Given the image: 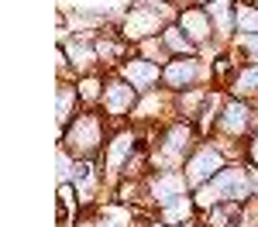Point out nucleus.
Wrapping results in <instances>:
<instances>
[{"instance_id": "nucleus-14", "label": "nucleus", "mask_w": 258, "mask_h": 227, "mask_svg": "<svg viewBox=\"0 0 258 227\" xmlns=\"http://www.w3.org/2000/svg\"><path fill=\"white\" fill-rule=\"evenodd\" d=\"M193 213V203L186 200V196H176L172 203H165V210H162V220L165 224H176V220H186Z\"/></svg>"}, {"instance_id": "nucleus-1", "label": "nucleus", "mask_w": 258, "mask_h": 227, "mask_svg": "<svg viewBox=\"0 0 258 227\" xmlns=\"http://www.w3.org/2000/svg\"><path fill=\"white\" fill-rule=\"evenodd\" d=\"M251 193V176L241 169H220L210 183L200 186L197 203L200 206H217V203H241Z\"/></svg>"}, {"instance_id": "nucleus-4", "label": "nucleus", "mask_w": 258, "mask_h": 227, "mask_svg": "<svg viewBox=\"0 0 258 227\" xmlns=\"http://www.w3.org/2000/svg\"><path fill=\"white\" fill-rule=\"evenodd\" d=\"M131 103H135V86L124 80V83H110L107 90H103V107H107V114H127L131 110Z\"/></svg>"}, {"instance_id": "nucleus-2", "label": "nucleus", "mask_w": 258, "mask_h": 227, "mask_svg": "<svg viewBox=\"0 0 258 227\" xmlns=\"http://www.w3.org/2000/svg\"><path fill=\"white\" fill-rule=\"evenodd\" d=\"M100 144V121L93 114L76 117V124L66 131V148H76V155H90Z\"/></svg>"}, {"instance_id": "nucleus-19", "label": "nucleus", "mask_w": 258, "mask_h": 227, "mask_svg": "<svg viewBox=\"0 0 258 227\" xmlns=\"http://www.w3.org/2000/svg\"><path fill=\"white\" fill-rule=\"evenodd\" d=\"M66 52L73 55V62H76V65H86V62H90V48H86V45H76V41H69V45H66Z\"/></svg>"}, {"instance_id": "nucleus-21", "label": "nucleus", "mask_w": 258, "mask_h": 227, "mask_svg": "<svg viewBox=\"0 0 258 227\" xmlns=\"http://www.w3.org/2000/svg\"><path fill=\"white\" fill-rule=\"evenodd\" d=\"M97 86H100L97 80H83L80 83V97H83V100H97V93H100Z\"/></svg>"}, {"instance_id": "nucleus-8", "label": "nucleus", "mask_w": 258, "mask_h": 227, "mask_svg": "<svg viewBox=\"0 0 258 227\" xmlns=\"http://www.w3.org/2000/svg\"><path fill=\"white\" fill-rule=\"evenodd\" d=\"M165 83L169 86H189V83L197 80V62L193 59H176L172 65H165Z\"/></svg>"}, {"instance_id": "nucleus-25", "label": "nucleus", "mask_w": 258, "mask_h": 227, "mask_svg": "<svg viewBox=\"0 0 258 227\" xmlns=\"http://www.w3.org/2000/svg\"><path fill=\"white\" fill-rule=\"evenodd\" d=\"M97 227H114V224H97Z\"/></svg>"}, {"instance_id": "nucleus-24", "label": "nucleus", "mask_w": 258, "mask_h": 227, "mask_svg": "<svg viewBox=\"0 0 258 227\" xmlns=\"http://www.w3.org/2000/svg\"><path fill=\"white\" fill-rule=\"evenodd\" d=\"M251 162L258 165V138H255V141H251Z\"/></svg>"}, {"instance_id": "nucleus-26", "label": "nucleus", "mask_w": 258, "mask_h": 227, "mask_svg": "<svg viewBox=\"0 0 258 227\" xmlns=\"http://www.w3.org/2000/svg\"><path fill=\"white\" fill-rule=\"evenodd\" d=\"M182 227H193V224H182Z\"/></svg>"}, {"instance_id": "nucleus-5", "label": "nucleus", "mask_w": 258, "mask_h": 227, "mask_svg": "<svg viewBox=\"0 0 258 227\" xmlns=\"http://www.w3.org/2000/svg\"><path fill=\"white\" fill-rule=\"evenodd\" d=\"M189 127L186 124H179V127H172L169 134H165V141H162V152H159V162L162 165H176V159L189 148Z\"/></svg>"}, {"instance_id": "nucleus-9", "label": "nucleus", "mask_w": 258, "mask_h": 227, "mask_svg": "<svg viewBox=\"0 0 258 227\" xmlns=\"http://www.w3.org/2000/svg\"><path fill=\"white\" fill-rule=\"evenodd\" d=\"M220 127L227 134H241L248 127V107L244 103H227L224 107V117H220Z\"/></svg>"}, {"instance_id": "nucleus-11", "label": "nucleus", "mask_w": 258, "mask_h": 227, "mask_svg": "<svg viewBox=\"0 0 258 227\" xmlns=\"http://www.w3.org/2000/svg\"><path fill=\"white\" fill-rule=\"evenodd\" d=\"M207 18L220 28V35H231V0H210L207 4Z\"/></svg>"}, {"instance_id": "nucleus-13", "label": "nucleus", "mask_w": 258, "mask_h": 227, "mask_svg": "<svg viewBox=\"0 0 258 227\" xmlns=\"http://www.w3.org/2000/svg\"><path fill=\"white\" fill-rule=\"evenodd\" d=\"M234 21H238V28L244 35H258V11L251 4H238L234 7Z\"/></svg>"}, {"instance_id": "nucleus-6", "label": "nucleus", "mask_w": 258, "mask_h": 227, "mask_svg": "<svg viewBox=\"0 0 258 227\" xmlns=\"http://www.w3.org/2000/svg\"><path fill=\"white\" fill-rule=\"evenodd\" d=\"M124 80L131 83V86H138V90H145V86H152V83L159 80V65H155V62L131 59L124 65Z\"/></svg>"}, {"instance_id": "nucleus-20", "label": "nucleus", "mask_w": 258, "mask_h": 227, "mask_svg": "<svg viewBox=\"0 0 258 227\" xmlns=\"http://www.w3.org/2000/svg\"><path fill=\"white\" fill-rule=\"evenodd\" d=\"M241 48L251 62H258V35H241Z\"/></svg>"}, {"instance_id": "nucleus-18", "label": "nucleus", "mask_w": 258, "mask_h": 227, "mask_svg": "<svg viewBox=\"0 0 258 227\" xmlns=\"http://www.w3.org/2000/svg\"><path fill=\"white\" fill-rule=\"evenodd\" d=\"M69 107H73V90H69V86H62V90H59V121L62 124L69 121Z\"/></svg>"}, {"instance_id": "nucleus-12", "label": "nucleus", "mask_w": 258, "mask_h": 227, "mask_svg": "<svg viewBox=\"0 0 258 227\" xmlns=\"http://www.w3.org/2000/svg\"><path fill=\"white\" fill-rule=\"evenodd\" d=\"M182 28L189 31V38H193V41H203V38H207V31H210V24H207V11H186V14H182Z\"/></svg>"}, {"instance_id": "nucleus-15", "label": "nucleus", "mask_w": 258, "mask_h": 227, "mask_svg": "<svg viewBox=\"0 0 258 227\" xmlns=\"http://www.w3.org/2000/svg\"><path fill=\"white\" fill-rule=\"evenodd\" d=\"M234 93H238V97H258V65L238 72V80H234Z\"/></svg>"}, {"instance_id": "nucleus-10", "label": "nucleus", "mask_w": 258, "mask_h": 227, "mask_svg": "<svg viewBox=\"0 0 258 227\" xmlns=\"http://www.w3.org/2000/svg\"><path fill=\"white\" fill-rule=\"evenodd\" d=\"M182 193H186V179H182V176H162L159 183H155V196H159L162 203L176 200Z\"/></svg>"}, {"instance_id": "nucleus-3", "label": "nucleus", "mask_w": 258, "mask_h": 227, "mask_svg": "<svg viewBox=\"0 0 258 227\" xmlns=\"http://www.w3.org/2000/svg\"><path fill=\"white\" fill-rule=\"evenodd\" d=\"M220 169H224L220 152H214V148H203V152H197V155H193V162L186 165V179H189L193 186H203V183H210Z\"/></svg>"}, {"instance_id": "nucleus-7", "label": "nucleus", "mask_w": 258, "mask_h": 227, "mask_svg": "<svg viewBox=\"0 0 258 227\" xmlns=\"http://www.w3.org/2000/svg\"><path fill=\"white\" fill-rule=\"evenodd\" d=\"M152 31H159V18H155L152 11H145V7L131 11V18L124 24V35H127V38H145V35H152Z\"/></svg>"}, {"instance_id": "nucleus-17", "label": "nucleus", "mask_w": 258, "mask_h": 227, "mask_svg": "<svg viewBox=\"0 0 258 227\" xmlns=\"http://www.w3.org/2000/svg\"><path fill=\"white\" fill-rule=\"evenodd\" d=\"M165 45H169L172 52H182V55H186V52H193V41L182 38V35H179V28H165Z\"/></svg>"}, {"instance_id": "nucleus-22", "label": "nucleus", "mask_w": 258, "mask_h": 227, "mask_svg": "<svg viewBox=\"0 0 258 227\" xmlns=\"http://www.w3.org/2000/svg\"><path fill=\"white\" fill-rule=\"evenodd\" d=\"M145 52H148V55H152V59L155 62H165V45H155V41H148V45H145Z\"/></svg>"}, {"instance_id": "nucleus-16", "label": "nucleus", "mask_w": 258, "mask_h": 227, "mask_svg": "<svg viewBox=\"0 0 258 227\" xmlns=\"http://www.w3.org/2000/svg\"><path fill=\"white\" fill-rule=\"evenodd\" d=\"M131 148H135V138L131 134H117L114 138V148H110V169H120V162L131 155Z\"/></svg>"}, {"instance_id": "nucleus-23", "label": "nucleus", "mask_w": 258, "mask_h": 227, "mask_svg": "<svg viewBox=\"0 0 258 227\" xmlns=\"http://www.w3.org/2000/svg\"><path fill=\"white\" fill-rule=\"evenodd\" d=\"M251 193L258 196V169H251Z\"/></svg>"}]
</instances>
